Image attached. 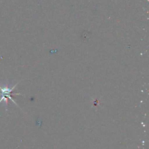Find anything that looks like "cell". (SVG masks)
Here are the masks:
<instances>
[{"label":"cell","instance_id":"cell-1","mask_svg":"<svg viewBox=\"0 0 149 149\" xmlns=\"http://www.w3.org/2000/svg\"><path fill=\"white\" fill-rule=\"evenodd\" d=\"M17 84H15V86H14L13 87L10 88L9 87V85H8L7 84H6L5 85L3 86L2 87L0 86V90H1V99H0V102L3 101L5 102V109L7 111V108H6V105H8V98L10 99L11 101H12L16 105H17L16 102H15V101L13 100V99L12 97V95H15V94H21L20 93H12V91L14 89V88L15 87V86H16Z\"/></svg>","mask_w":149,"mask_h":149}]
</instances>
